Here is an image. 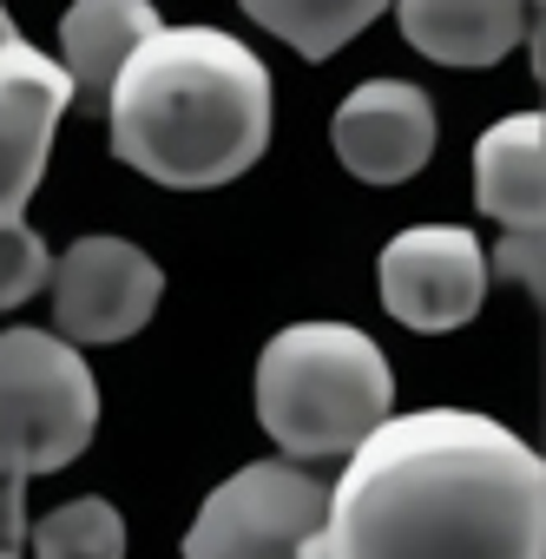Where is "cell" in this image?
Wrapping results in <instances>:
<instances>
[{"label": "cell", "instance_id": "obj_4", "mask_svg": "<svg viewBox=\"0 0 546 559\" xmlns=\"http://www.w3.org/2000/svg\"><path fill=\"white\" fill-rule=\"evenodd\" d=\"M99 382L54 330H0V480H40L86 454Z\"/></svg>", "mask_w": 546, "mask_h": 559}, {"label": "cell", "instance_id": "obj_5", "mask_svg": "<svg viewBox=\"0 0 546 559\" xmlns=\"http://www.w3.org/2000/svg\"><path fill=\"white\" fill-rule=\"evenodd\" d=\"M323 507V480L297 461H250L204 493L185 559H317Z\"/></svg>", "mask_w": 546, "mask_h": 559}, {"label": "cell", "instance_id": "obj_14", "mask_svg": "<svg viewBox=\"0 0 546 559\" xmlns=\"http://www.w3.org/2000/svg\"><path fill=\"white\" fill-rule=\"evenodd\" d=\"M27 539H34V559H126V520L99 493L67 500L47 520H27Z\"/></svg>", "mask_w": 546, "mask_h": 559}, {"label": "cell", "instance_id": "obj_13", "mask_svg": "<svg viewBox=\"0 0 546 559\" xmlns=\"http://www.w3.org/2000/svg\"><path fill=\"white\" fill-rule=\"evenodd\" d=\"M237 8L257 27H270L277 40H290L304 60H330L389 8V0H237Z\"/></svg>", "mask_w": 546, "mask_h": 559}, {"label": "cell", "instance_id": "obj_8", "mask_svg": "<svg viewBox=\"0 0 546 559\" xmlns=\"http://www.w3.org/2000/svg\"><path fill=\"white\" fill-rule=\"evenodd\" d=\"M67 106H80V99L54 53H40L34 40L0 47V224H21L27 198L40 191Z\"/></svg>", "mask_w": 546, "mask_h": 559}, {"label": "cell", "instance_id": "obj_15", "mask_svg": "<svg viewBox=\"0 0 546 559\" xmlns=\"http://www.w3.org/2000/svg\"><path fill=\"white\" fill-rule=\"evenodd\" d=\"M47 276H54L47 243L27 224H0V310H21Z\"/></svg>", "mask_w": 546, "mask_h": 559}, {"label": "cell", "instance_id": "obj_16", "mask_svg": "<svg viewBox=\"0 0 546 559\" xmlns=\"http://www.w3.org/2000/svg\"><path fill=\"white\" fill-rule=\"evenodd\" d=\"M494 263H500V276H513L520 290L539 297V237H513V230H507V243L487 257V270H494Z\"/></svg>", "mask_w": 546, "mask_h": 559}, {"label": "cell", "instance_id": "obj_3", "mask_svg": "<svg viewBox=\"0 0 546 559\" xmlns=\"http://www.w3.org/2000/svg\"><path fill=\"white\" fill-rule=\"evenodd\" d=\"M395 408L389 356L349 323L277 330L257 356V421L290 461L349 454Z\"/></svg>", "mask_w": 546, "mask_h": 559}, {"label": "cell", "instance_id": "obj_2", "mask_svg": "<svg viewBox=\"0 0 546 559\" xmlns=\"http://www.w3.org/2000/svg\"><path fill=\"white\" fill-rule=\"evenodd\" d=\"M270 106V67L244 40L217 27H158L126 53L106 126L132 171L171 191H211L263 158Z\"/></svg>", "mask_w": 546, "mask_h": 559}, {"label": "cell", "instance_id": "obj_12", "mask_svg": "<svg viewBox=\"0 0 546 559\" xmlns=\"http://www.w3.org/2000/svg\"><path fill=\"white\" fill-rule=\"evenodd\" d=\"M158 27H165V21H158L152 0H73L67 21H60V67H67V80H73V99L106 106V93H112L126 53H132L145 34H158Z\"/></svg>", "mask_w": 546, "mask_h": 559}, {"label": "cell", "instance_id": "obj_7", "mask_svg": "<svg viewBox=\"0 0 546 559\" xmlns=\"http://www.w3.org/2000/svg\"><path fill=\"white\" fill-rule=\"evenodd\" d=\"M487 250L461 224H415L382 250V310L408 330H461L487 297Z\"/></svg>", "mask_w": 546, "mask_h": 559}, {"label": "cell", "instance_id": "obj_1", "mask_svg": "<svg viewBox=\"0 0 546 559\" xmlns=\"http://www.w3.org/2000/svg\"><path fill=\"white\" fill-rule=\"evenodd\" d=\"M317 559H546V467L487 415L389 408L330 487Z\"/></svg>", "mask_w": 546, "mask_h": 559}, {"label": "cell", "instance_id": "obj_11", "mask_svg": "<svg viewBox=\"0 0 546 559\" xmlns=\"http://www.w3.org/2000/svg\"><path fill=\"white\" fill-rule=\"evenodd\" d=\"M474 198L500 230L539 237V217H546V119L539 112H513L494 132H480Z\"/></svg>", "mask_w": 546, "mask_h": 559}, {"label": "cell", "instance_id": "obj_10", "mask_svg": "<svg viewBox=\"0 0 546 559\" xmlns=\"http://www.w3.org/2000/svg\"><path fill=\"white\" fill-rule=\"evenodd\" d=\"M415 53L441 67H494L533 27L539 0H389Z\"/></svg>", "mask_w": 546, "mask_h": 559}, {"label": "cell", "instance_id": "obj_6", "mask_svg": "<svg viewBox=\"0 0 546 559\" xmlns=\"http://www.w3.org/2000/svg\"><path fill=\"white\" fill-rule=\"evenodd\" d=\"M165 297L158 263L126 243V237H80L60 263H54V336L80 343H126L152 323Z\"/></svg>", "mask_w": 546, "mask_h": 559}, {"label": "cell", "instance_id": "obj_18", "mask_svg": "<svg viewBox=\"0 0 546 559\" xmlns=\"http://www.w3.org/2000/svg\"><path fill=\"white\" fill-rule=\"evenodd\" d=\"M8 40H21V34H14V21H8V8H0V47H8Z\"/></svg>", "mask_w": 546, "mask_h": 559}, {"label": "cell", "instance_id": "obj_17", "mask_svg": "<svg viewBox=\"0 0 546 559\" xmlns=\"http://www.w3.org/2000/svg\"><path fill=\"white\" fill-rule=\"evenodd\" d=\"M27 546V480H0V559H21Z\"/></svg>", "mask_w": 546, "mask_h": 559}, {"label": "cell", "instance_id": "obj_9", "mask_svg": "<svg viewBox=\"0 0 546 559\" xmlns=\"http://www.w3.org/2000/svg\"><path fill=\"white\" fill-rule=\"evenodd\" d=\"M330 139L363 185H402L435 158V106L408 80H363L336 106Z\"/></svg>", "mask_w": 546, "mask_h": 559}]
</instances>
